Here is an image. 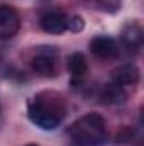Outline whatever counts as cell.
Here are the masks:
<instances>
[{
  "mask_svg": "<svg viewBox=\"0 0 144 146\" xmlns=\"http://www.w3.org/2000/svg\"><path fill=\"white\" fill-rule=\"evenodd\" d=\"M27 115L32 124L44 131L59 127L66 115V102L61 94L53 90L39 92L27 102Z\"/></svg>",
  "mask_w": 144,
  "mask_h": 146,
  "instance_id": "6da1fadb",
  "label": "cell"
},
{
  "mask_svg": "<svg viewBox=\"0 0 144 146\" xmlns=\"http://www.w3.org/2000/svg\"><path fill=\"white\" fill-rule=\"evenodd\" d=\"M68 136L75 146H105L107 122L97 112H88L68 127Z\"/></svg>",
  "mask_w": 144,
  "mask_h": 146,
  "instance_id": "7a4b0ae2",
  "label": "cell"
},
{
  "mask_svg": "<svg viewBox=\"0 0 144 146\" xmlns=\"http://www.w3.org/2000/svg\"><path fill=\"white\" fill-rule=\"evenodd\" d=\"M31 68L39 76H56L58 73V56L53 48H41L31 60Z\"/></svg>",
  "mask_w": 144,
  "mask_h": 146,
  "instance_id": "3957f363",
  "label": "cell"
},
{
  "mask_svg": "<svg viewBox=\"0 0 144 146\" xmlns=\"http://www.w3.org/2000/svg\"><path fill=\"white\" fill-rule=\"evenodd\" d=\"M66 22H68L66 14L63 10H58V9H49V10L42 12L39 17L41 29L48 34H53V36L63 34L66 31Z\"/></svg>",
  "mask_w": 144,
  "mask_h": 146,
  "instance_id": "277c9868",
  "label": "cell"
},
{
  "mask_svg": "<svg viewBox=\"0 0 144 146\" xmlns=\"http://www.w3.org/2000/svg\"><path fill=\"white\" fill-rule=\"evenodd\" d=\"M20 31V15L10 5H0V39H10Z\"/></svg>",
  "mask_w": 144,
  "mask_h": 146,
  "instance_id": "5b68a950",
  "label": "cell"
},
{
  "mask_svg": "<svg viewBox=\"0 0 144 146\" xmlns=\"http://www.w3.org/2000/svg\"><path fill=\"white\" fill-rule=\"evenodd\" d=\"M90 53L100 60H112L119 54V42L110 36H95L90 41Z\"/></svg>",
  "mask_w": 144,
  "mask_h": 146,
  "instance_id": "8992f818",
  "label": "cell"
},
{
  "mask_svg": "<svg viewBox=\"0 0 144 146\" xmlns=\"http://www.w3.org/2000/svg\"><path fill=\"white\" fill-rule=\"evenodd\" d=\"M120 42L132 51L141 49L143 46V26L137 21H129L127 24H124L122 31H120Z\"/></svg>",
  "mask_w": 144,
  "mask_h": 146,
  "instance_id": "52a82bcc",
  "label": "cell"
},
{
  "mask_svg": "<svg viewBox=\"0 0 144 146\" xmlns=\"http://www.w3.org/2000/svg\"><path fill=\"white\" fill-rule=\"evenodd\" d=\"M98 100L104 106H122L127 100V94L122 85L108 82L98 90Z\"/></svg>",
  "mask_w": 144,
  "mask_h": 146,
  "instance_id": "ba28073f",
  "label": "cell"
},
{
  "mask_svg": "<svg viewBox=\"0 0 144 146\" xmlns=\"http://www.w3.org/2000/svg\"><path fill=\"white\" fill-rule=\"evenodd\" d=\"M139 76L141 72L136 65L132 63H126V65H120L117 66L114 72H112V82L119 83V85H136L139 82Z\"/></svg>",
  "mask_w": 144,
  "mask_h": 146,
  "instance_id": "9c48e42d",
  "label": "cell"
},
{
  "mask_svg": "<svg viewBox=\"0 0 144 146\" xmlns=\"http://www.w3.org/2000/svg\"><path fill=\"white\" fill-rule=\"evenodd\" d=\"M66 68L73 78L76 80H81L87 73H88V63H87V58L85 54L81 53H71L66 60Z\"/></svg>",
  "mask_w": 144,
  "mask_h": 146,
  "instance_id": "30bf717a",
  "label": "cell"
},
{
  "mask_svg": "<svg viewBox=\"0 0 144 146\" xmlns=\"http://www.w3.org/2000/svg\"><path fill=\"white\" fill-rule=\"evenodd\" d=\"M88 3H95L100 10L104 12H108V14H114L120 9L122 5V0H85Z\"/></svg>",
  "mask_w": 144,
  "mask_h": 146,
  "instance_id": "8fae6325",
  "label": "cell"
},
{
  "mask_svg": "<svg viewBox=\"0 0 144 146\" xmlns=\"http://www.w3.org/2000/svg\"><path fill=\"white\" fill-rule=\"evenodd\" d=\"M66 29L71 31V33H75V34H78V33H81V31L85 29V21H83L80 15H71V17H68Z\"/></svg>",
  "mask_w": 144,
  "mask_h": 146,
  "instance_id": "7c38bea8",
  "label": "cell"
},
{
  "mask_svg": "<svg viewBox=\"0 0 144 146\" xmlns=\"http://www.w3.org/2000/svg\"><path fill=\"white\" fill-rule=\"evenodd\" d=\"M115 141L117 143H126V141H131V129L129 127H124L120 131V134L115 136Z\"/></svg>",
  "mask_w": 144,
  "mask_h": 146,
  "instance_id": "4fadbf2b",
  "label": "cell"
},
{
  "mask_svg": "<svg viewBox=\"0 0 144 146\" xmlns=\"http://www.w3.org/2000/svg\"><path fill=\"white\" fill-rule=\"evenodd\" d=\"M26 146H37V145H26Z\"/></svg>",
  "mask_w": 144,
  "mask_h": 146,
  "instance_id": "5bb4252c",
  "label": "cell"
},
{
  "mask_svg": "<svg viewBox=\"0 0 144 146\" xmlns=\"http://www.w3.org/2000/svg\"><path fill=\"white\" fill-rule=\"evenodd\" d=\"M0 112H2V107H0Z\"/></svg>",
  "mask_w": 144,
  "mask_h": 146,
  "instance_id": "9a60e30c",
  "label": "cell"
}]
</instances>
